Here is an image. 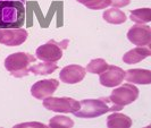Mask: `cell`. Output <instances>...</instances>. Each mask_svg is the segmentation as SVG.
<instances>
[{
	"label": "cell",
	"instance_id": "20",
	"mask_svg": "<svg viewBox=\"0 0 151 128\" xmlns=\"http://www.w3.org/2000/svg\"><path fill=\"white\" fill-rule=\"evenodd\" d=\"M49 126L50 127H73L74 121L70 118L65 117V116H55L49 120Z\"/></svg>",
	"mask_w": 151,
	"mask_h": 128
},
{
	"label": "cell",
	"instance_id": "18",
	"mask_svg": "<svg viewBox=\"0 0 151 128\" xmlns=\"http://www.w3.org/2000/svg\"><path fill=\"white\" fill-rule=\"evenodd\" d=\"M108 64L106 62V60L101 59V58H97V59H92V60L86 65L85 70L89 72L91 74H101L108 68Z\"/></svg>",
	"mask_w": 151,
	"mask_h": 128
},
{
	"label": "cell",
	"instance_id": "11",
	"mask_svg": "<svg viewBox=\"0 0 151 128\" xmlns=\"http://www.w3.org/2000/svg\"><path fill=\"white\" fill-rule=\"evenodd\" d=\"M85 68L80 65H68L60 70V81L65 84H77L85 77Z\"/></svg>",
	"mask_w": 151,
	"mask_h": 128
},
{
	"label": "cell",
	"instance_id": "2",
	"mask_svg": "<svg viewBox=\"0 0 151 128\" xmlns=\"http://www.w3.org/2000/svg\"><path fill=\"white\" fill-rule=\"evenodd\" d=\"M139 98V89L133 84H124L119 87L115 89L111 94L108 97V103L111 106L109 107L110 111L122 110V108L133 103Z\"/></svg>",
	"mask_w": 151,
	"mask_h": 128
},
{
	"label": "cell",
	"instance_id": "3",
	"mask_svg": "<svg viewBox=\"0 0 151 128\" xmlns=\"http://www.w3.org/2000/svg\"><path fill=\"white\" fill-rule=\"evenodd\" d=\"M35 59V57L26 52L12 53L5 59V68L12 74V76L21 78L29 75V66L30 64L34 62Z\"/></svg>",
	"mask_w": 151,
	"mask_h": 128
},
{
	"label": "cell",
	"instance_id": "6",
	"mask_svg": "<svg viewBox=\"0 0 151 128\" xmlns=\"http://www.w3.org/2000/svg\"><path fill=\"white\" fill-rule=\"evenodd\" d=\"M43 107L47 110L59 113H74L80 108V102L72 98H53L49 97L43 100Z\"/></svg>",
	"mask_w": 151,
	"mask_h": 128
},
{
	"label": "cell",
	"instance_id": "4",
	"mask_svg": "<svg viewBox=\"0 0 151 128\" xmlns=\"http://www.w3.org/2000/svg\"><path fill=\"white\" fill-rule=\"evenodd\" d=\"M110 109L108 106V99H86L80 102V108L73 113L78 118H96L109 112Z\"/></svg>",
	"mask_w": 151,
	"mask_h": 128
},
{
	"label": "cell",
	"instance_id": "10",
	"mask_svg": "<svg viewBox=\"0 0 151 128\" xmlns=\"http://www.w3.org/2000/svg\"><path fill=\"white\" fill-rule=\"evenodd\" d=\"M125 72L117 66H108L104 73L100 74L99 82L105 87H115L118 86L124 81Z\"/></svg>",
	"mask_w": 151,
	"mask_h": 128
},
{
	"label": "cell",
	"instance_id": "9",
	"mask_svg": "<svg viewBox=\"0 0 151 128\" xmlns=\"http://www.w3.org/2000/svg\"><path fill=\"white\" fill-rule=\"evenodd\" d=\"M59 83L57 79H43L34 83L31 87V94L32 97L38 100H45V99L52 97V94L58 89Z\"/></svg>",
	"mask_w": 151,
	"mask_h": 128
},
{
	"label": "cell",
	"instance_id": "16",
	"mask_svg": "<svg viewBox=\"0 0 151 128\" xmlns=\"http://www.w3.org/2000/svg\"><path fill=\"white\" fill-rule=\"evenodd\" d=\"M58 68V66L55 62H50V61H45L38 65H33L29 68L31 73H33L34 75H49L52 74L53 72Z\"/></svg>",
	"mask_w": 151,
	"mask_h": 128
},
{
	"label": "cell",
	"instance_id": "19",
	"mask_svg": "<svg viewBox=\"0 0 151 128\" xmlns=\"http://www.w3.org/2000/svg\"><path fill=\"white\" fill-rule=\"evenodd\" d=\"M76 1L92 10H100L110 6V0H76Z\"/></svg>",
	"mask_w": 151,
	"mask_h": 128
},
{
	"label": "cell",
	"instance_id": "12",
	"mask_svg": "<svg viewBox=\"0 0 151 128\" xmlns=\"http://www.w3.org/2000/svg\"><path fill=\"white\" fill-rule=\"evenodd\" d=\"M124 78L133 84H151V72L148 69H129L125 72Z\"/></svg>",
	"mask_w": 151,
	"mask_h": 128
},
{
	"label": "cell",
	"instance_id": "1",
	"mask_svg": "<svg viewBox=\"0 0 151 128\" xmlns=\"http://www.w3.org/2000/svg\"><path fill=\"white\" fill-rule=\"evenodd\" d=\"M26 0H0V29H19L25 22Z\"/></svg>",
	"mask_w": 151,
	"mask_h": 128
},
{
	"label": "cell",
	"instance_id": "13",
	"mask_svg": "<svg viewBox=\"0 0 151 128\" xmlns=\"http://www.w3.org/2000/svg\"><path fill=\"white\" fill-rule=\"evenodd\" d=\"M151 56V50L147 46H137L123 56V61L127 65H134Z\"/></svg>",
	"mask_w": 151,
	"mask_h": 128
},
{
	"label": "cell",
	"instance_id": "14",
	"mask_svg": "<svg viewBox=\"0 0 151 128\" xmlns=\"http://www.w3.org/2000/svg\"><path fill=\"white\" fill-rule=\"evenodd\" d=\"M131 126H132V120L126 114L114 111V113H111L107 118L108 128H129Z\"/></svg>",
	"mask_w": 151,
	"mask_h": 128
},
{
	"label": "cell",
	"instance_id": "17",
	"mask_svg": "<svg viewBox=\"0 0 151 128\" xmlns=\"http://www.w3.org/2000/svg\"><path fill=\"white\" fill-rule=\"evenodd\" d=\"M129 17L136 24L149 23L151 21V9L150 8H139V9L131 10Z\"/></svg>",
	"mask_w": 151,
	"mask_h": 128
},
{
	"label": "cell",
	"instance_id": "21",
	"mask_svg": "<svg viewBox=\"0 0 151 128\" xmlns=\"http://www.w3.org/2000/svg\"><path fill=\"white\" fill-rule=\"evenodd\" d=\"M131 0H110V6L114 8H119V7H125L129 5Z\"/></svg>",
	"mask_w": 151,
	"mask_h": 128
},
{
	"label": "cell",
	"instance_id": "8",
	"mask_svg": "<svg viewBox=\"0 0 151 128\" xmlns=\"http://www.w3.org/2000/svg\"><path fill=\"white\" fill-rule=\"evenodd\" d=\"M29 36L25 29H0V43L7 46H18L23 44Z\"/></svg>",
	"mask_w": 151,
	"mask_h": 128
},
{
	"label": "cell",
	"instance_id": "7",
	"mask_svg": "<svg viewBox=\"0 0 151 128\" xmlns=\"http://www.w3.org/2000/svg\"><path fill=\"white\" fill-rule=\"evenodd\" d=\"M127 39L136 46H148L151 44V27L143 24H136L129 30Z\"/></svg>",
	"mask_w": 151,
	"mask_h": 128
},
{
	"label": "cell",
	"instance_id": "5",
	"mask_svg": "<svg viewBox=\"0 0 151 128\" xmlns=\"http://www.w3.org/2000/svg\"><path fill=\"white\" fill-rule=\"evenodd\" d=\"M68 40H64L61 42H56L55 40L48 41L45 44L40 45L35 51V58L42 61L56 62L60 60L63 57V50L68 45Z\"/></svg>",
	"mask_w": 151,
	"mask_h": 128
},
{
	"label": "cell",
	"instance_id": "15",
	"mask_svg": "<svg viewBox=\"0 0 151 128\" xmlns=\"http://www.w3.org/2000/svg\"><path fill=\"white\" fill-rule=\"evenodd\" d=\"M104 19L109 24H115V25H119L126 22V15L124 14V11L119 10L118 8H110L104 11L102 14Z\"/></svg>",
	"mask_w": 151,
	"mask_h": 128
},
{
	"label": "cell",
	"instance_id": "22",
	"mask_svg": "<svg viewBox=\"0 0 151 128\" xmlns=\"http://www.w3.org/2000/svg\"><path fill=\"white\" fill-rule=\"evenodd\" d=\"M26 126H39V127H45L43 124H22V125H17V127H26Z\"/></svg>",
	"mask_w": 151,
	"mask_h": 128
}]
</instances>
